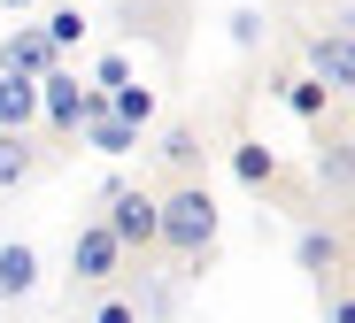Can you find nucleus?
Instances as JSON below:
<instances>
[{
  "mask_svg": "<svg viewBox=\"0 0 355 323\" xmlns=\"http://www.w3.org/2000/svg\"><path fill=\"white\" fill-rule=\"evenodd\" d=\"M155 246H170L178 262H201L216 246V192L201 177H178L170 192H155Z\"/></svg>",
  "mask_w": 355,
  "mask_h": 323,
  "instance_id": "f257e3e1",
  "label": "nucleus"
},
{
  "mask_svg": "<svg viewBox=\"0 0 355 323\" xmlns=\"http://www.w3.org/2000/svg\"><path fill=\"white\" fill-rule=\"evenodd\" d=\"M332 323H355V308H347V293H332Z\"/></svg>",
  "mask_w": 355,
  "mask_h": 323,
  "instance_id": "6ab92c4d",
  "label": "nucleus"
},
{
  "mask_svg": "<svg viewBox=\"0 0 355 323\" xmlns=\"http://www.w3.org/2000/svg\"><path fill=\"white\" fill-rule=\"evenodd\" d=\"M31 277H39V254L16 239V246H0V300H16V293H31Z\"/></svg>",
  "mask_w": 355,
  "mask_h": 323,
  "instance_id": "9b49d317",
  "label": "nucleus"
},
{
  "mask_svg": "<svg viewBox=\"0 0 355 323\" xmlns=\"http://www.w3.org/2000/svg\"><path fill=\"white\" fill-rule=\"evenodd\" d=\"M31 116H39V77H16V70H0V131H24Z\"/></svg>",
  "mask_w": 355,
  "mask_h": 323,
  "instance_id": "0eeeda50",
  "label": "nucleus"
},
{
  "mask_svg": "<svg viewBox=\"0 0 355 323\" xmlns=\"http://www.w3.org/2000/svg\"><path fill=\"white\" fill-rule=\"evenodd\" d=\"M162 154H170V162H178V169H186V162H193V154H201V139H193V131H186V123H178V131H170V139H162Z\"/></svg>",
  "mask_w": 355,
  "mask_h": 323,
  "instance_id": "f3484780",
  "label": "nucleus"
},
{
  "mask_svg": "<svg viewBox=\"0 0 355 323\" xmlns=\"http://www.w3.org/2000/svg\"><path fill=\"white\" fill-rule=\"evenodd\" d=\"M309 77H317L332 100L355 85V46H347V24H332V31H317V39H309Z\"/></svg>",
  "mask_w": 355,
  "mask_h": 323,
  "instance_id": "7ed1b4c3",
  "label": "nucleus"
},
{
  "mask_svg": "<svg viewBox=\"0 0 355 323\" xmlns=\"http://www.w3.org/2000/svg\"><path fill=\"white\" fill-rule=\"evenodd\" d=\"M232 169H240V185H255V192H263V185L278 177V154H270L263 139H240V147H232Z\"/></svg>",
  "mask_w": 355,
  "mask_h": 323,
  "instance_id": "ddd939ff",
  "label": "nucleus"
},
{
  "mask_svg": "<svg viewBox=\"0 0 355 323\" xmlns=\"http://www.w3.org/2000/svg\"><path fill=\"white\" fill-rule=\"evenodd\" d=\"M93 323H139V308H132V300H108V308H101Z\"/></svg>",
  "mask_w": 355,
  "mask_h": 323,
  "instance_id": "a211bd4d",
  "label": "nucleus"
},
{
  "mask_svg": "<svg viewBox=\"0 0 355 323\" xmlns=\"http://www.w3.org/2000/svg\"><path fill=\"white\" fill-rule=\"evenodd\" d=\"M108 116H124L132 131H147V123H155V93L132 85V77H124V85H108Z\"/></svg>",
  "mask_w": 355,
  "mask_h": 323,
  "instance_id": "f8f14e48",
  "label": "nucleus"
},
{
  "mask_svg": "<svg viewBox=\"0 0 355 323\" xmlns=\"http://www.w3.org/2000/svg\"><path fill=\"white\" fill-rule=\"evenodd\" d=\"M101 223L116 231V246H124V254H147V246H155V192H132V185H116Z\"/></svg>",
  "mask_w": 355,
  "mask_h": 323,
  "instance_id": "f03ea898",
  "label": "nucleus"
},
{
  "mask_svg": "<svg viewBox=\"0 0 355 323\" xmlns=\"http://www.w3.org/2000/svg\"><path fill=\"white\" fill-rule=\"evenodd\" d=\"M70 270H78L85 285H108L116 270H124V246H116V231H108V223H85V231L70 239Z\"/></svg>",
  "mask_w": 355,
  "mask_h": 323,
  "instance_id": "20e7f679",
  "label": "nucleus"
},
{
  "mask_svg": "<svg viewBox=\"0 0 355 323\" xmlns=\"http://www.w3.org/2000/svg\"><path fill=\"white\" fill-rule=\"evenodd\" d=\"M78 131L93 139V154H132V147H139V131H132L124 116H108V108H93V116L78 123Z\"/></svg>",
  "mask_w": 355,
  "mask_h": 323,
  "instance_id": "9d476101",
  "label": "nucleus"
},
{
  "mask_svg": "<svg viewBox=\"0 0 355 323\" xmlns=\"http://www.w3.org/2000/svg\"><path fill=\"white\" fill-rule=\"evenodd\" d=\"M293 262H302L309 277H340L347 246H340V231H302V239H293Z\"/></svg>",
  "mask_w": 355,
  "mask_h": 323,
  "instance_id": "6e6552de",
  "label": "nucleus"
},
{
  "mask_svg": "<svg viewBox=\"0 0 355 323\" xmlns=\"http://www.w3.org/2000/svg\"><path fill=\"white\" fill-rule=\"evenodd\" d=\"M39 31H46L54 46H70V39H85V16H78V8H54V16L39 24Z\"/></svg>",
  "mask_w": 355,
  "mask_h": 323,
  "instance_id": "dca6fc26",
  "label": "nucleus"
},
{
  "mask_svg": "<svg viewBox=\"0 0 355 323\" xmlns=\"http://www.w3.org/2000/svg\"><path fill=\"white\" fill-rule=\"evenodd\" d=\"M8 8H31V0H8Z\"/></svg>",
  "mask_w": 355,
  "mask_h": 323,
  "instance_id": "aec40b11",
  "label": "nucleus"
},
{
  "mask_svg": "<svg viewBox=\"0 0 355 323\" xmlns=\"http://www.w3.org/2000/svg\"><path fill=\"white\" fill-rule=\"evenodd\" d=\"M54 62H62V46H54L46 31H8L0 39V70H16V77H46Z\"/></svg>",
  "mask_w": 355,
  "mask_h": 323,
  "instance_id": "39448f33",
  "label": "nucleus"
},
{
  "mask_svg": "<svg viewBox=\"0 0 355 323\" xmlns=\"http://www.w3.org/2000/svg\"><path fill=\"white\" fill-rule=\"evenodd\" d=\"M286 100H293V116H309V123H324V100H332V93H324L317 77H286Z\"/></svg>",
  "mask_w": 355,
  "mask_h": 323,
  "instance_id": "2eb2a0df",
  "label": "nucleus"
},
{
  "mask_svg": "<svg viewBox=\"0 0 355 323\" xmlns=\"http://www.w3.org/2000/svg\"><path fill=\"white\" fill-rule=\"evenodd\" d=\"M39 100H46V123L70 139V131H78V100H85V93H78L62 70H46V77H39Z\"/></svg>",
  "mask_w": 355,
  "mask_h": 323,
  "instance_id": "1a4fd4ad",
  "label": "nucleus"
},
{
  "mask_svg": "<svg viewBox=\"0 0 355 323\" xmlns=\"http://www.w3.org/2000/svg\"><path fill=\"white\" fill-rule=\"evenodd\" d=\"M31 169H39L31 139H24V131H0V192H8V185H24Z\"/></svg>",
  "mask_w": 355,
  "mask_h": 323,
  "instance_id": "4468645a",
  "label": "nucleus"
},
{
  "mask_svg": "<svg viewBox=\"0 0 355 323\" xmlns=\"http://www.w3.org/2000/svg\"><path fill=\"white\" fill-rule=\"evenodd\" d=\"M347 147H355V139L340 131V123L317 139V185H332V201H347V177H355V154H347Z\"/></svg>",
  "mask_w": 355,
  "mask_h": 323,
  "instance_id": "423d86ee",
  "label": "nucleus"
}]
</instances>
